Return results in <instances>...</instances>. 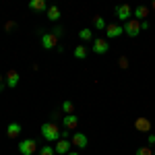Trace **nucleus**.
<instances>
[{
  "instance_id": "1",
  "label": "nucleus",
  "mask_w": 155,
  "mask_h": 155,
  "mask_svg": "<svg viewBox=\"0 0 155 155\" xmlns=\"http://www.w3.org/2000/svg\"><path fill=\"white\" fill-rule=\"evenodd\" d=\"M39 132H41V137L48 143H56V141H60V137H62V130H60V126L56 122H44L39 126Z\"/></svg>"
},
{
  "instance_id": "2",
  "label": "nucleus",
  "mask_w": 155,
  "mask_h": 155,
  "mask_svg": "<svg viewBox=\"0 0 155 155\" xmlns=\"http://www.w3.org/2000/svg\"><path fill=\"white\" fill-rule=\"evenodd\" d=\"M17 149H19V155H33L35 151H39V147L33 139H23Z\"/></svg>"
},
{
  "instance_id": "3",
  "label": "nucleus",
  "mask_w": 155,
  "mask_h": 155,
  "mask_svg": "<svg viewBox=\"0 0 155 155\" xmlns=\"http://www.w3.org/2000/svg\"><path fill=\"white\" fill-rule=\"evenodd\" d=\"M116 19H120L122 23H128L132 19V6L130 4H120V6H116Z\"/></svg>"
},
{
  "instance_id": "4",
  "label": "nucleus",
  "mask_w": 155,
  "mask_h": 155,
  "mask_svg": "<svg viewBox=\"0 0 155 155\" xmlns=\"http://www.w3.org/2000/svg\"><path fill=\"white\" fill-rule=\"evenodd\" d=\"M93 52L95 54H99V56H104V54H107V50H110V44H107L106 37H95L93 39Z\"/></svg>"
},
{
  "instance_id": "5",
  "label": "nucleus",
  "mask_w": 155,
  "mask_h": 155,
  "mask_svg": "<svg viewBox=\"0 0 155 155\" xmlns=\"http://www.w3.org/2000/svg\"><path fill=\"white\" fill-rule=\"evenodd\" d=\"M71 143L74 145L77 149H87V145H89V139H87V134H85V132H72Z\"/></svg>"
},
{
  "instance_id": "6",
  "label": "nucleus",
  "mask_w": 155,
  "mask_h": 155,
  "mask_svg": "<svg viewBox=\"0 0 155 155\" xmlns=\"http://www.w3.org/2000/svg\"><path fill=\"white\" fill-rule=\"evenodd\" d=\"M41 46H44V50L58 48V37L54 35L52 31H50V33H41Z\"/></svg>"
},
{
  "instance_id": "7",
  "label": "nucleus",
  "mask_w": 155,
  "mask_h": 155,
  "mask_svg": "<svg viewBox=\"0 0 155 155\" xmlns=\"http://www.w3.org/2000/svg\"><path fill=\"white\" fill-rule=\"evenodd\" d=\"M124 33L128 37H137L141 33V23H139L137 19H130L128 23H124Z\"/></svg>"
},
{
  "instance_id": "8",
  "label": "nucleus",
  "mask_w": 155,
  "mask_h": 155,
  "mask_svg": "<svg viewBox=\"0 0 155 155\" xmlns=\"http://www.w3.org/2000/svg\"><path fill=\"white\" fill-rule=\"evenodd\" d=\"M124 33V25H118V23H110L106 25V37L114 39V37H120Z\"/></svg>"
},
{
  "instance_id": "9",
  "label": "nucleus",
  "mask_w": 155,
  "mask_h": 155,
  "mask_svg": "<svg viewBox=\"0 0 155 155\" xmlns=\"http://www.w3.org/2000/svg\"><path fill=\"white\" fill-rule=\"evenodd\" d=\"M71 139H60V141H56V145H54V151L58 155H66V153H71Z\"/></svg>"
},
{
  "instance_id": "10",
  "label": "nucleus",
  "mask_w": 155,
  "mask_h": 155,
  "mask_svg": "<svg viewBox=\"0 0 155 155\" xmlns=\"http://www.w3.org/2000/svg\"><path fill=\"white\" fill-rule=\"evenodd\" d=\"M62 126H64V130H74L77 126H79V116H74V114H68V116H62Z\"/></svg>"
},
{
  "instance_id": "11",
  "label": "nucleus",
  "mask_w": 155,
  "mask_h": 155,
  "mask_svg": "<svg viewBox=\"0 0 155 155\" xmlns=\"http://www.w3.org/2000/svg\"><path fill=\"white\" fill-rule=\"evenodd\" d=\"M134 128L139 132H151V120L145 118V116H139L134 120Z\"/></svg>"
},
{
  "instance_id": "12",
  "label": "nucleus",
  "mask_w": 155,
  "mask_h": 155,
  "mask_svg": "<svg viewBox=\"0 0 155 155\" xmlns=\"http://www.w3.org/2000/svg\"><path fill=\"white\" fill-rule=\"evenodd\" d=\"M19 81H21V74H19V71H15V68L6 71V87L15 89V87L19 85Z\"/></svg>"
},
{
  "instance_id": "13",
  "label": "nucleus",
  "mask_w": 155,
  "mask_h": 155,
  "mask_svg": "<svg viewBox=\"0 0 155 155\" xmlns=\"http://www.w3.org/2000/svg\"><path fill=\"white\" fill-rule=\"evenodd\" d=\"M132 17L139 21V23H143L147 21V17H149V6H143V4H139L134 11H132Z\"/></svg>"
},
{
  "instance_id": "14",
  "label": "nucleus",
  "mask_w": 155,
  "mask_h": 155,
  "mask_svg": "<svg viewBox=\"0 0 155 155\" xmlns=\"http://www.w3.org/2000/svg\"><path fill=\"white\" fill-rule=\"evenodd\" d=\"M21 132H23V126H21L19 122H11V124L6 126V137H8V139H17Z\"/></svg>"
},
{
  "instance_id": "15",
  "label": "nucleus",
  "mask_w": 155,
  "mask_h": 155,
  "mask_svg": "<svg viewBox=\"0 0 155 155\" xmlns=\"http://www.w3.org/2000/svg\"><path fill=\"white\" fill-rule=\"evenodd\" d=\"M29 8L31 11H48V4H46V0H31Z\"/></svg>"
},
{
  "instance_id": "16",
  "label": "nucleus",
  "mask_w": 155,
  "mask_h": 155,
  "mask_svg": "<svg viewBox=\"0 0 155 155\" xmlns=\"http://www.w3.org/2000/svg\"><path fill=\"white\" fill-rule=\"evenodd\" d=\"M93 29H97V31H106V19H104L101 15H95V17H93Z\"/></svg>"
},
{
  "instance_id": "17",
  "label": "nucleus",
  "mask_w": 155,
  "mask_h": 155,
  "mask_svg": "<svg viewBox=\"0 0 155 155\" xmlns=\"http://www.w3.org/2000/svg\"><path fill=\"white\" fill-rule=\"evenodd\" d=\"M46 12H48V19H50V21H54V23L60 19V8H58V6H48V11H46Z\"/></svg>"
},
{
  "instance_id": "18",
  "label": "nucleus",
  "mask_w": 155,
  "mask_h": 155,
  "mask_svg": "<svg viewBox=\"0 0 155 155\" xmlns=\"http://www.w3.org/2000/svg\"><path fill=\"white\" fill-rule=\"evenodd\" d=\"M79 37H81V41H91V39H93V31H91L89 27H83V29L79 31Z\"/></svg>"
},
{
  "instance_id": "19",
  "label": "nucleus",
  "mask_w": 155,
  "mask_h": 155,
  "mask_svg": "<svg viewBox=\"0 0 155 155\" xmlns=\"http://www.w3.org/2000/svg\"><path fill=\"white\" fill-rule=\"evenodd\" d=\"M72 54H74V58L85 60V58H87V48H85L83 44H81V46H77V48L72 50Z\"/></svg>"
},
{
  "instance_id": "20",
  "label": "nucleus",
  "mask_w": 155,
  "mask_h": 155,
  "mask_svg": "<svg viewBox=\"0 0 155 155\" xmlns=\"http://www.w3.org/2000/svg\"><path fill=\"white\" fill-rule=\"evenodd\" d=\"M62 112L68 116V114H74V106H72V101H68V99H64L62 101Z\"/></svg>"
},
{
  "instance_id": "21",
  "label": "nucleus",
  "mask_w": 155,
  "mask_h": 155,
  "mask_svg": "<svg viewBox=\"0 0 155 155\" xmlns=\"http://www.w3.org/2000/svg\"><path fill=\"white\" fill-rule=\"evenodd\" d=\"M39 155H56V151H54V147L52 145H44V147H39V151H37Z\"/></svg>"
},
{
  "instance_id": "22",
  "label": "nucleus",
  "mask_w": 155,
  "mask_h": 155,
  "mask_svg": "<svg viewBox=\"0 0 155 155\" xmlns=\"http://www.w3.org/2000/svg\"><path fill=\"white\" fill-rule=\"evenodd\" d=\"M134 155H153V147H149V145L147 147H139Z\"/></svg>"
},
{
  "instance_id": "23",
  "label": "nucleus",
  "mask_w": 155,
  "mask_h": 155,
  "mask_svg": "<svg viewBox=\"0 0 155 155\" xmlns=\"http://www.w3.org/2000/svg\"><path fill=\"white\" fill-rule=\"evenodd\" d=\"M118 64H120V68H128V58H126V56H120Z\"/></svg>"
},
{
  "instance_id": "24",
  "label": "nucleus",
  "mask_w": 155,
  "mask_h": 155,
  "mask_svg": "<svg viewBox=\"0 0 155 155\" xmlns=\"http://www.w3.org/2000/svg\"><path fill=\"white\" fill-rule=\"evenodd\" d=\"M4 29H6V31H12V29H15V21H6V23H4Z\"/></svg>"
},
{
  "instance_id": "25",
  "label": "nucleus",
  "mask_w": 155,
  "mask_h": 155,
  "mask_svg": "<svg viewBox=\"0 0 155 155\" xmlns=\"http://www.w3.org/2000/svg\"><path fill=\"white\" fill-rule=\"evenodd\" d=\"M149 27H151V23H149V21H143V23H141V31H145V29H149Z\"/></svg>"
},
{
  "instance_id": "26",
  "label": "nucleus",
  "mask_w": 155,
  "mask_h": 155,
  "mask_svg": "<svg viewBox=\"0 0 155 155\" xmlns=\"http://www.w3.org/2000/svg\"><path fill=\"white\" fill-rule=\"evenodd\" d=\"M52 33H54V35H56V37H60V35H62V27H56V29H54Z\"/></svg>"
},
{
  "instance_id": "27",
  "label": "nucleus",
  "mask_w": 155,
  "mask_h": 155,
  "mask_svg": "<svg viewBox=\"0 0 155 155\" xmlns=\"http://www.w3.org/2000/svg\"><path fill=\"white\" fill-rule=\"evenodd\" d=\"M147 141H149V147H153V145H155V134H149Z\"/></svg>"
},
{
  "instance_id": "28",
  "label": "nucleus",
  "mask_w": 155,
  "mask_h": 155,
  "mask_svg": "<svg viewBox=\"0 0 155 155\" xmlns=\"http://www.w3.org/2000/svg\"><path fill=\"white\" fill-rule=\"evenodd\" d=\"M4 87H6V83H4V79H2V72H0V91H4Z\"/></svg>"
},
{
  "instance_id": "29",
  "label": "nucleus",
  "mask_w": 155,
  "mask_h": 155,
  "mask_svg": "<svg viewBox=\"0 0 155 155\" xmlns=\"http://www.w3.org/2000/svg\"><path fill=\"white\" fill-rule=\"evenodd\" d=\"M66 155H79V153H77V151H71V153H66Z\"/></svg>"
},
{
  "instance_id": "30",
  "label": "nucleus",
  "mask_w": 155,
  "mask_h": 155,
  "mask_svg": "<svg viewBox=\"0 0 155 155\" xmlns=\"http://www.w3.org/2000/svg\"><path fill=\"white\" fill-rule=\"evenodd\" d=\"M151 8H153V11H155V0H153V4H151Z\"/></svg>"
},
{
  "instance_id": "31",
  "label": "nucleus",
  "mask_w": 155,
  "mask_h": 155,
  "mask_svg": "<svg viewBox=\"0 0 155 155\" xmlns=\"http://www.w3.org/2000/svg\"><path fill=\"white\" fill-rule=\"evenodd\" d=\"M153 155H155V149H153Z\"/></svg>"
}]
</instances>
